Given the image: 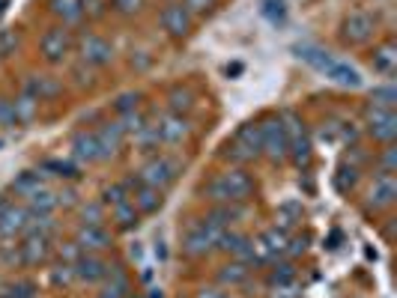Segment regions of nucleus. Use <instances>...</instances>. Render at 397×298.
I'll return each instance as SVG.
<instances>
[{"label":"nucleus","instance_id":"obj_1","mask_svg":"<svg viewBox=\"0 0 397 298\" xmlns=\"http://www.w3.org/2000/svg\"><path fill=\"white\" fill-rule=\"evenodd\" d=\"M203 194L209 197L212 203H218V206H239V203L251 200L254 179H251V173H245L242 168H230V170L218 173L215 179H209Z\"/></svg>","mask_w":397,"mask_h":298},{"label":"nucleus","instance_id":"obj_2","mask_svg":"<svg viewBox=\"0 0 397 298\" xmlns=\"http://www.w3.org/2000/svg\"><path fill=\"white\" fill-rule=\"evenodd\" d=\"M179 173H183V161H179V158H174V155H153L138 170V182H141V185L156 188V191H164L168 185H174Z\"/></svg>","mask_w":397,"mask_h":298},{"label":"nucleus","instance_id":"obj_3","mask_svg":"<svg viewBox=\"0 0 397 298\" xmlns=\"http://www.w3.org/2000/svg\"><path fill=\"white\" fill-rule=\"evenodd\" d=\"M224 233V227H218L215 221L203 218V221H194L189 230H186V236H183V251L189 257H206L215 245H218Z\"/></svg>","mask_w":397,"mask_h":298},{"label":"nucleus","instance_id":"obj_4","mask_svg":"<svg viewBox=\"0 0 397 298\" xmlns=\"http://www.w3.org/2000/svg\"><path fill=\"white\" fill-rule=\"evenodd\" d=\"M281 123H284V131H287V155L305 168L311 161V140H308V131H305V123L296 117L293 111L281 113Z\"/></svg>","mask_w":397,"mask_h":298},{"label":"nucleus","instance_id":"obj_5","mask_svg":"<svg viewBox=\"0 0 397 298\" xmlns=\"http://www.w3.org/2000/svg\"><path fill=\"white\" fill-rule=\"evenodd\" d=\"M260 155H266L272 164H281L287 158V131L281 117H269L260 123Z\"/></svg>","mask_w":397,"mask_h":298},{"label":"nucleus","instance_id":"obj_6","mask_svg":"<svg viewBox=\"0 0 397 298\" xmlns=\"http://www.w3.org/2000/svg\"><path fill=\"white\" fill-rule=\"evenodd\" d=\"M373 30H376L373 15L356 9V12L346 15L343 24H341V39H343L346 45H365V42H371Z\"/></svg>","mask_w":397,"mask_h":298},{"label":"nucleus","instance_id":"obj_7","mask_svg":"<svg viewBox=\"0 0 397 298\" xmlns=\"http://www.w3.org/2000/svg\"><path fill=\"white\" fill-rule=\"evenodd\" d=\"M227 149H230L227 155H233L236 161H254V158H260V125L257 123L239 125L233 143H230Z\"/></svg>","mask_w":397,"mask_h":298},{"label":"nucleus","instance_id":"obj_8","mask_svg":"<svg viewBox=\"0 0 397 298\" xmlns=\"http://www.w3.org/2000/svg\"><path fill=\"white\" fill-rule=\"evenodd\" d=\"M365 125H368V135L373 140H383L391 143L397 138V113L386 111V108H368L365 113Z\"/></svg>","mask_w":397,"mask_h":298},{"label":"nucleus","instance_id":"obj_9","mask_svg":"<svg viewBox=\"0 0 397 298\" xmlns=\"http://www.w3.org/2000/svg\"><path fill=\"white\" fill-rule=\"evenodd\" d=\"M39 51H42V57L48 63H63L66 57H69V51H72L69 30H66V27H48L42 42H39Z\"/></svg>","mask_w":397,"mask_h":298},{"label":"nucleus","instance_id":"obj_10","mask_svg":"<svg viewBox=\"0 0 397 298\" xmlns=\"http://www.w3.org/2000/svg\"><path fill=\"white\" fill-rule=\"evenodd\" d=\"M30 218H33V212H30L27 206H21V203H9L4 212H0V239L12 242L15 236L27 233Z\"/></svg>","mask_w":397,"mask_h":298},{"label":"nucleus","instance_id":"obj_11","mask_svg":"<svg viewBox=\"0 0 397 298\" xmlns=\"http://www.w3.org/2000/svg\"><path fill=\"white\" fill-rule=\"evenodd\" d=\"M75 245H78L81 254H102V251H108V247L114 245V239H111V233L102 224H99V227L81 224L78 233H75Z\"/></svg>","mask_w":397,"mask_h":298},{"label":"nucleus","instance_id":"obj_12","mask_svg":"<svg viewBox=\"0 0 397 298\" xmlns=\"http://www.w3.org/2000/svg\"><path fill=\"white\" fill-rule=\"evenodd\" d=\"M78 54H81V60H84L87 66L102 69V66H108L114 60V45L108 39H102V36H96V33H90V36L81 39Z\"/></svg>","mask_w":397,"mask_h":298},{"label":"nucleus","instance_id":"obj_13","mask_svg":"<svg viewBox=\"0 0 397 298\" xmlns=\"http://www.w3.org/2000/svg\"><path fill=\"white\" fill-rule=\"evenodd\" d=\"M161 27L168 30L171 39H186L191 30V12L183 4H168L161 9Z\"/></svg>","mask_w":397,"mask_h":298},{"label":"nucleus","instance_id":"obj_14","mask_svg":"<svg viewBox=\"0 0 397 298\" xmlns=\"http://www.w3.org/2000/svg\"><path fill=\"white\" fill-rule=\"evenodd\" d=\"M19 254H21V262L24 266H39V262L48 260V254H51V236L45 233H27L24 245H19Z\"/></svg>","mask_w":397,"mask_h":298},{"label":"nucleus","instance_id":"obj_15","mask_svg":"<svg viewBox=\"0 0 397 298\" xmlns=\"http://www.w3.org/2000/svg\"><path fill=\"white\" fill-rule=\"evenodd\" d=\"M72 269H75V277L84 280V284H99V280H105L111 272V266L99 254H81L72 262Z\"/></svg>","mask_w":397,"mask_h":298},{"label":"nucleus","instance_id":"obj_16","mask_svg":"<svg viewBox=\"0 0 397 298\" xmlns=\"http://www.w3.org/2000/svg\"><path fill=\"white\" fill-rule=\"evenodd\" d=\"M156 131H159V140L161 143H183L186 138H189V131H191V125H189V120L183 117V113H164V117L156 123Z\"/></svg>","mask_w":397,"mask_h":298},{"label":"nucleus","instance_id":"obj_17","mask_svg":"<svg viewBox=\"0 0 397 298\" xmlns=\"http://www.w3.org/2000/svg\"><path fill=\"white\" fill-rule=\"evenodd\" d=\"M96 140H99V153H102V158H111V155H117V149L123 146L126 140V128L120 120H114V123H102L96 131Z\"/></svg>","mask_w":397,"mask_h":298},{"label":"nucleus","instance_id":"obj_18","mask_svg":"<svg viewBox=\"0 0 397 298\" xmlns=\"http://www.w3.org/2000/svg\"><path fill=\"white\" fill-rule=\"evenodd\" d=\"M397 197V182L394 173H379L368 191V209H388Z\"/></svg>","mask_w":397,"mask_h":298},{"label":"nucleus","instance_id":"obj_19","mask_svg":"<svg viewBox=\"0 0 397 298\" xmlns=\"http://www.w3.org/2000/svg\"><path fill=\"white\" fill-rule=\"evenodd\" d=\"M323 75H326L328 81H335L338 87H350V90H358L361 84H365V81H361V72L356 69V66H350L346 60H338V57H335V63L328 66Z\"/></svg>","mask_w":397,"mask_h":298},{"label":"nucleus","instance_id":"obj_20","mask_svg":"<svg viewBox=\"0 0 397 298\" xmlns=\"http://www.w3.org/2000/svg\"><path fill=\"white\" fill-rule=\"evenodd\" d=\"M24 93H30L36 102H45V98L60 96L63 93V84H60L57 78H51V75H33L27 84H24Z\"/></svg>","mask_w":397,"mask_h":298},{"label":"nucleus","instance_id":"obj_21","mask_svg":"<svg viewBox=\"0 0 397 298\" xmlns=\"http://www.w3.org/2000/svg\"><path fill=\"white\" fill-rule=\"evenodd\" d=\"M72 155L78 161H87V164L102 161V153H99V140H96L93 131H78V135L72 138Z\"/></svg>","mask_w":397,"mask_h":298},{"label":"nucleus","instance_id":"obj_22","mask_svg":"<svg viewBox=\"0 0 397 298\" xmlns=\"http://www.w3.org/2000/svg\"><path fill=\"white\" fill-rule=\"evenodd\" d=\"M131 185H135V191H131V197H135V200H131V203H135L138 212L153 215V212L161 209V191H156L150 185H141V182H135V179H131Z\"/></svg>","mask_w":397,"mask_h":298},{"label":"nucleus","instance_id":"obj_23","mask_svg":"<svg viewBox=\"0 0 397 298\" xmlns=\"http://www.w3.org/2000/svg\"><path fill=\"white\" fill-rule=\"evenodd\" d=\"M371 66H373V72H379V75H394V69H397V48H394V42H383L379 48H373Z\"/></svg>","mask_w":397,"mask_h":298},{"label":"nucleus","instance_id":"obj_24","mask_svg":"<svg viewBox=\"0 0 397 298\" xmlns=\"http://www.w3.org/2000/svg\"><path fill=\"white\" fill-rule=\"evenodd\" d=\"M105 280H108V284H105V289H102L99 298H129L131 284H129V274L123 272V266H114Z\"/></svg>","mask_w":397,"mask_h":298},{"label":"nucleus","instance_id":"obj_25","mask_svg":"<svg viewBox=\"0 0 397 298\" xmlns=\"http://www.w3.org/2000/svg\"><path fill=\"white\" fill-rule=\"evenodd\" d=\"M51 12L63 24H75L84 19V0H51Z\"/></svg>","mask_w":397,"mask_h":298},{"label":"nucleus","instance_id":"obj_26","mask_svg":"<svg viewBox=\"0 0 397 298\" xmlns=\"http://www.w3.org/2000/svg\"><path fill=\"white\" fill-rule=\"evenodd\" d=\"M296 54H299L308 66H313L317 72H326L328 66L335 63V57L328 51H323V48H317V45H299V48H296Z\"/></svg>","mask_w":397,"mask_h":298},{"label":"nucleus","instance_id":"obj_27","mask_svg":"<svg viewBox=\"0 0 397 298\" xmlns=\"http://www.w3.org/2000/svg\"><path fill=\"white\" fill-rule=\"evenodd\" d=\"M248 277H251V266H248V262H242V260H236V262H227V266L218 272V284H224V287H239V284H245Z\"/></svg>","mask_w":397,"mask_h":298},{"label":"nucleus","instance_id":"obj_28","mask_svg":"<svg viewBox=\"0 0 397 298\" xmlns=\"http://www.w3.org/2000/svg\"><path fill=\"white\" fill-rule=\"evenodd\" d=\"M39 188H45V182H42V173H36V170H24L12 179V191L19 197H24V200L30 194H36Z\"/></svg>","mask_w":397,"mask_h":298},{"label":"nucleus","instance_id":"obj_29","mask_svg":"<svg viewBox=\"0 0 397 298\" xmlns=\"http://www.w3.org/2000/svg\"><path fill=\"white\" fill-rule=\"evenodd\" d=\"M114 212H111V221L117 224L120 230H135L138 227V218H141V212L135 209V203L131 200H126V203H120V206H111Z\"/></svg>","mask_w":397,"mask_h":298},{"label":"nucleus","instance_id":"obj_30","mask_svg":"<svg viewBox=\"0 0 397 298\" xmlns=\"http://www.w3.org/2000/svg\"><path fill=\"white\" fill-rule=\"evenodd\" d=\"M27 209L33 215H51L57 209V194H51L48 188H39L36 194L27 197Z\"/></svg>","mask_w":397,"mask_h":298},{"label":"nucleus","instance_id":"obj_31","mask_svg":"<svg viewBox=\"0 0 397 298\" xmlns=\"http://www.w3.org/2000/svg\"><path fill=\"white\" fill-rule=\"evenodd\" d=\"M260 15L272 24H284V19H287L284 0H260Z\"/></svg>","mask_w":397,"mask_h":298},{"label":"nucleus","instance_id":"obj_32","mask_svg":"<svg viewBox=\"0 0 397 298\" xmlns=\"http://www.w3.org/2000/svg\"><path fill=\"white\" fill-rule=\"evenodd\" d=\"M394 102H397V90L391 84L386 87H376L371 93V108H386V111H394Z\"/></svg>","mask_w":397,"mask_h":298},{"label":"nucleus","instance_id":"obj_33","mask_svg":"<svg viewBox=\"0 0 397 298\" xmlns=\"http://www.w3.org/2000/svg\"><path fill=\"white\" fill-rule=\"evenodd\" d=\"M293 280H296L293 262H281V266H275L272 274H269V284H272V287H290Z\"/></svg>","mask_w":397,"mask_h":298},{"label":"nucleus","instance_id":"obj_34","mask_svg":"<svg viewBox=\"0 0 397 298\" xmlns=\"http://www.w3.org/2000/svg\"><path fill=\"white\" fill-rule=\"evenodd\" d=\"M42 170H54V176H60V179H78V168H75V164H69V161L48 158L42 164Z\"/></svg>","mask_w":397,"mask_h":298},{"label":"nucleus","instance_id":"obj_35","mask_svg":"<svg viewBox=\"0 0 397 298\" xmlns=\"http://www.w3.org/2000/svg\"><path fill=\"white\" fill-rule=\"evenodd\" d=\"M15 48H19V30H15V27H0V57L15 54Z\"/></svg>","mask_w":397,"mask_h":298},{"label":"nucleus","instance_id":"obj_36","mask_svg":"<svg viewBox=\"0 0 397 298\" xmlns=\"http://www.w3.org/2000/svg\"><path fill=\"white\" fill-rule=\"evenodd\" d=\"M129 197H131L129 182H117V185H108V188H105V203H111V206H120V203H126Z\"/></svg>","mask_w":397,"mask_h":298},{"label":"nucleus","instance_id":"obj_37","mask_svg":"<svg viewBox=\"0 0 397 298\" xmlns=\"http://www.w3.org/2000/svg\"><path fill=\"white\" fill-rule=\"evenodd\" d=\"M191 90H186V87H174L171 90V111L174 113H183V111H189L191 108Z\"/></svg>","mask_w":397,"mask_h":298},{"label":"nucleus","instance_id":"obj_38","mask_svg":"<svg viewBox=\"0 0 397 298\" xmlns=\"http://www.w3.org/2000/svg\"><path fill=\"white\" fill-rule=\"evenodd\" d=\"M15 113H19V120H33V113H36V98H33L30 93H21L19 98H15Z\"/></svg>","mask_w":397,"mask_h":298},{"label":"nucleus","instance_id":"obj_39","mask_svg":"<svg viewBox=\"0 0 397 298\" xmlns=\"http://www.w3.org/2000/svg\"><path fill=\"white\" fill-rule=\"evenodd\" d=\"M0 298H36V287L30 280H15L12 287H6V292Z\"/></svg>","mask_w":397,"mask_h":298},{"label":"nucleus","instance_id":"obj_40","mask_svg":"<svg viewBox=\"0 0 397 298\" xmlns=\"http://www.w3.org/2000/svg\"><path fill=\"white\" fill-rule=\"evenodd\" d=\"M21 120H19V113H15V102H9V98L0 96V125L4 128H15Z\"/></svg>","mask_w":397,"mask_h":298},{"label":"nucleus","instance_id":"obj_41","mask_svg":"<svg viewBox=\"0 0 397 298\" xmlns=\"http://www.w3.org/2000/svg\"><path fill=\"white\" fill-rule=\"evenodd\" d=\"M356 179H358V170H356V168H346V164H343V168L338 170V176H335V188H338L341 194H346V191L356 185Z\"/></svg>","mask_w":397,"mask_h":298},{"label":"nucleus","instance_id":"obj_42","mask_svg":"<svg viewBox=\"0 0 397 298\" xmlns=\"http://www.w3.org/2000/svg\"><path fill=\"white\" fill-rule=\"evenodd\" d=\"M138 143H141V149H146V153H150V149H156L161 140H159V131H156V125L153 123H146L141 131H138Z\"/></svg>","mask_w":397,"mask_h":298},{"label":"nucleus","instance_id":"obj_43","mask_svg":"<svg viewBox=\"0 0 397 298\" xmlns=\"http://www.w3.org/2000/svg\"><path fill=\"white\" fill-rule=\"evenodd\" d=\"M120 123H123V128H126V135H138V131H141L146 123H150V120H146L141 111H131V113H123Z\"/></svg>","mask_w":397,"mask_h":298},{"label":"nucleus","instance_id":"obj_44","mask_svg":"<svg viewBox=\"0 0 397 298\" xmlns=\"http://www.w3.org/2000/svg\"><path fill=\"white\" fill-rule=\"evenodd\" d=\"M102 221H105V212H102V206H99V203H84V206H81V224L99 227Z\"/></svg>","mask_w":397,"mask_h":298},{"label":"nucleus","instance_id":"obj_45","mask_svg":"<svg viewBox=\"0 0 397 298\" xmlns=\"http://www.w3.org/2000/svg\"><path fill=\"white\" fill-rule=\"evenodd\" d=\"M72 277H75L72 262H60V266L51 272V284L54 287H66V284H72Z\"/></svg>","mask_w":397,"mask_h":298},{"label":"nucleus","instance_id":"obj_46","mask_svg":"<svg viewBox=\"0 0 397 298\" xmlns=\"http://www.w3.org/2000/svg\"><path fill=\"white\" fill-rule=\"evenodd\" d=\"M114 105H117V111H120V113H131V111H138V105H141V93H123Z\"/></svg>","mask_w":397,"mask_h":298},{"label":"nucleus","instance_id":"obj_47","mask_svg":"<svg viewBox=\"0 0 397 298\" xmlns=\"http://www.w3.org/2000/svg\"><path fill=\"white\" fill-rule=\"evenodd\" d=\"M111 4H114V9H117L120 15H135V12H141L144 0H111Z\"/></svg>","mask_w":397,"mask_h":298},{"label":"nucleus","instance_id":"obj_48","mask_svg":"<svg viewBox=\"0 0 397 298\" xmlns=\"http://www.w3.org/2000/svg\"><path fill=\"white\" fill-rule=\"evenodd\" d=\"M215 4H218V0H186L183 6H186L191 15H206V12H209Z\"/></svg>","mask_w":397,"mask_h":298},{"label":"nucleus","instance_id":"obj_49","mask_svg":"<svg viewBox=\"0 0 397 298\" xmlns=\"http://www.w3.org/2000/svg\"><path fill=\"white\" fill-rule=\"evenodd\" d=\"M394 158H397L394 149L388 146V149H386V158H383V170H379V173H394Z\"/></svg>","mask_w":397,"mask_h":298},{"label":"nucleus","instance_id":"obj_50","mask_svg":"<svg viewBox=\"0 0 397 298\" xmlns=\"http://www.w3.org/2000/svg\"><path fill=\"white\" fill-rule=\"evenodd\" d=\"M272 298H299V292H296L293 284H290V287H278V292Z\"/></svg>","mask_w":397,"mask_h":298},{"label":"nucleus","instance_id":"obj_51","mask_svg":"<svg viewBox=\"0 0 397 298\" xmlns=\"http://www.w3.org/2000/svg\"><path fill=\"white\" fill-rule=\"evenodd\" d=\"M197 298H227V295H224V292H218V289H203Z\"/></svg>","mask_w":397,"mask_h":298},{"label":"nucleus","instance_id":"obj_52","mask_svg":"<svg viewBox=\"0 0 397 298\" xmlns=\"http://www.w3.org/2000/svg\"><path fill=\"white\" fill-rule=\"evenodd\" d=\"M9 203H12V200H9V197H6V194H0V212H4V209H6Z\"/></svg>","mask_w":397,"mask_h":298},{"label":"nucleus","instance_id":"obj_53","mask_svg":"<svg viewBox=\"0 0 397 298\" xmlns=\"http://www.w3.org/2000/svg\"><path fill=\"white\" fill-rule=\"evenodd\" d=\"M6 6H9V0H0V19H4V12H6Z\"/></svg>","mask_w":397,"mask_h":298}]
</instances>
